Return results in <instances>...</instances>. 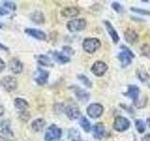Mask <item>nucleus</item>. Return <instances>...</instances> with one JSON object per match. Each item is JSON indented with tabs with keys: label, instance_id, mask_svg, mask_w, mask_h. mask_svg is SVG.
<instances>
[{
	"label": "nucleus",
	"instance_id": "nucleus-22",
	"mask_svg": "<svg viewBox=\"0 0 150 141\" xmlns=\"http://www.w3.org/2000/svg\"><path fill=\"white\" fill-rule=\"evenodd\" d=\"M30 19L34 23L38 24V25H41V24H43L45 22L44 15H43V13H42L41 11L33 12L32 14H30Z\"/></svg>",
	"mask_w": 150,
	"mask_h": 141
},
{
	"label": "nucleus",
	"instance_id": "nucleus-38",
	"mask_svg": "<svg viewBox=\"0 0 150 141\" xmlns=\"http://www.w3.org/2000/svg\"><path fill=\"white\" fill-rule=\"evenodd\" d=\"M142 141H150V134L145 135L144 137L142 138Z\"/></svg>",
	"mask_w": 150,
	"mask_h": 141
},
{
	"label": "nucleus",
	"instance_id": "nucleus-24",
	"mask_svg": "<svg viewBox=\"0 0 150 141\" xmlns=\"http://www.w3.org/2000/svg\"><path fill=\"white\" fill-rule=\"evenodd\" d=\"M38 62H39L40 65L45 66V67H50V66H53L50 58H49V56H45V55H40L39 56H38Z\"/></svg>",
	"mask_w": 150,
	"mask_h": 141
},
{
	"label": "nucleus",
	"instance_id": "nucleus-19",
	"mask_svg": "<svg viewBox=\"0 0 150 141\" xmlns=\"http://www.w3.org/2000/svg\"><path fill=\"white\" fill-rule=\"evenodd\" d=\"M79 13H80L79 9L75 7L65 8L64 9H62V11H61V14H62L64 17H68V18L75 17V16H77Z\"/></svg>",
	"mask_w": 150,
	"mask_h": 141
},
{
	"label": "nucleus",
	"instance_id": "nucleus-34",
	"mask_svg": "<svg viewBox=\"0 0 150 141\" xmlns=\"http://www.w3.org/2000/svg\"><path fill=\"white\" fill-rule=\"evenodd\" d=\"M120 48H121L122 50H123L124 52H126V53H128L132 58H134V54L132 53V51H130L127 46H125V45H121V46H120Z\"/></svg>",
	"mask_w": 150,
	"mask_h": 141
},
{
	"label": "nucleus",
	"instance_id": "nucleus-10",
	"mask_svg": "<svg viewBox=\"0 0 150 141\" xmlns=\"http://www.w3.org/2000/svg\"><path fill=\"white\" fill-rule=\"evenodd\" d=\"M126 96L129 97L131 100L133 101L134 105H137V103L139 102L138 101V98H139V95H140V88L135 86V85H129V88H128V91L125 94Z\"/></svg>",
	"mask_w": 150,
	"mask_h": 141
},
{
	"label": "nucleus",
	"instance_id": "nucleus-29",
	"mask_svg": "<svg viewBox=\"0 0 150 141\" xmlns=\"http://www.w3.org/2000/svg\"><path fill=\"white\" fill-rule=\"evenodd\" d=\"M141 53L143 56L150 58V44H144L141 47Z\"/></svg>",
	"mask_w": 150,
	"mask_h": 141
},
{
	"label": "nucleus",
	"instance_id": "nucleus-3",
	"mask_svg": "<svg viewBox=\"0 0 150 141\" xmlns=\"http://www.w3.org/2000/svg\"><path fill=\"white\" fill-rule=\"evenodd\" d=\"M86 26V21L83 18L74 19L67 23V28L70 32H78L83 30Z\"/></svg>",
	"mask_w": 150,
	"mask_h": 141
},
{
	"label": "nucleus",
	"instance_id": "nucleus-35",
	"mask_svg": "<svg viewBox=\"0 0 150 141\" xmlns=\"http://www.w3.org/2000/svg\"><path fill=\"white\" fill-rule=\"evenodd\" d=\"M63 51L66 52V53H68L69 55H73L74 54V51L72 50L71 47H69V46H63Z\"/></svg>",
	"mask_w": 150,
	"mask_h": 141
},
{
	"label": "nucleus",
	"instance_id": "nucleus-17",
	"mask_svg": "<svg viewBox=\"0 0 150 141\" xmlns=\"http://www.w3.org/2000/svg\"><path fill=\"white\" fill-rule=\"evenodd\" d=\"M52 56H53L54 59L56 61V62H58L60 64H66L70 61V58L69 56H67L66 55L60 53V52H57V51H53L51 52Z\"/></svg>",
	"mask_w": 150,
	"mask_h": 141
},
{
	"label": "nucleus",
	"instance_id": "nucleus-26",
	"mask_svg": "<svg viewBox=\"0 0 150 141\" xmlns=\"http://www.w3.org/2000/svg\"><path fill=\"white\" fill-rule=\"evenodd\" d=\"M78 79L86 87H87V88H92V82L90 81V79H89L87 76H86V75H83V74H78Z\"/></svg>",
	"mask_w": 150,
	"mask_h": 141
},
{
	"label": "nucleus",
	"instance_id": "nucleus-36",
	"mask_svg": "<svg viewBox=\"0 0 150 141\" xmlns=\"http://www.w3.org/2000/svg\"><path fill=\"white\" fill-rule=\"evenodd\" d=\"M8 13H9V11H8V9H3L2 7H0V15L4 16V15H7V14H8Z\"/></svg>",
	"mask_w": 150,
	"mask_h": 141
},
{
	"label": "nucleus",
	"instance_id": "nucleus-20",
	"mask_svg": "<svg viewBox=\"0 0 150 141\" xmlns=\"http://www.w3.org/2000/svg\"><path fill=\"white\" fill-rule=\"evenodd\" d=\"M117 58H118V59L120 60L122 67H128V66L131 63V58H132L128 53H126L124 51H122L121 53H119L118 56H117Z\"/></svg>",
	"mask_w": 150,
	"mask_h": 141
},
{
	"label": "nucleus",
	"instance_id": "nucleus-9",
	"mask_svg": "<svg viewBox=\"0 0 150 141\" xmlns=\"http://www.w3.org/2000/svg\"><path fill=\"white\" fill-rule=\"evenodd\" d=\"M65 113L67 117L69 120H77L81 116V112H80V109L78 108V106H76L75 105H70L69 106H67L65 108Z\"/></svg>",
	"mask_w": 150,
	"mask_h": 141
},
{
	"label": "nucleus",
	"instance_id": "nucleus-40",
	"mask_svg": "<svg viewBox=\"0 0 150 141\" xmlns=\"http://www.w3.org/2000/svg\"><path fill=\"white\" fill-rule=\"evenodd\" d=\"M0 50H4V51H8V49L7 48V47L6 46H5V45H3L2 43H0Z\"/></svg>",
	"mask_w": 150,
	"mask_h": 141
},
{
	"label": "nucleus",
	"instance_id": "nucleus-30",
	"mask_svg": "<svg viewBox=\"0 0 150 141\" xmlns=\"http://www.w3.org/2000/svg\"><path fill=\"white\" fill-rule=\"evenodd\" d=\"M2 4H3V6H4V7H6V8L9 9V11H16V9H17L16 4L14 3V2H11V1H4Z\"/></svg>",
	"mask_w": 150,
	"mask_h": 141
},
{
	"label": "nucleus",
	"instance_id": "nucleus-5",
	"mask_svg": "<svg viewBox=\"0 0 150 141\" xmlns=\"http://www.w3.org/2000/svg\"><path fill=\"white\" fill-rule=\"evenodd\" d=\"M87 115L92 118V119H97V118H100L102 113H103V106L100 103H91L90 105H88L87 109H86Z\"/></svg>",
	"mask_w": 150,
	"mask_h": 141
},
{
	"label": "nucleus",
	"instance_id": "nucleus-27",
	"mask_svg": "<svg viewBox=\"0 0 150 141\" xmlns=\"http://www.w3.org/2000/svg\"><path fill=\"white\" fill-rule=\"evenodd\" d=\"M135 127L136 129H137L138 133L142 134L145 131V123L143 120H137L135 121Z\"/></svg>",
	"mask_w": 150,
	"mask_h": 141
},
{
	"label": "nucleus",
	"instance_id": "nucleus-18",
	"mask_svg": "<svg viewBox=\"0 0 150 141\" xmlns=\"http://www.w3.org/2000/svg\"><path fill=\"white\" fill-rule=\"evenodd\" d=\"M104 24L106 26V29H107L108 33H109V35L111 36L112 41H114L115 43H117V42L119 41V36H118V34H117L116 30L114 28V26H112V24L110 22L105 21Z\"/></svg>",
	"mask_w": 150,
	"mask_h": 141
},
{
	"label": "nucleus",
	"instance_id": "nucleus-8",
	"mask_svg": "<svg viewBox=\"0 0 150 141\" xmlns=\"http://www.w3.org/2000/svg\"><path fill=\"white\" fill-rule=\"evenodd\" d=\"M35 81L40 85V86H43L48 81V77H49V73L45 70H42L40 68H38L37 72L35 73Z\"/></svg>",
	"mask_w": 150,
	"mask_h": 141
},
{
	"label": "nucleus",
	"instance_id": "nucleus-42",
	"mask_svg": "<svg viewBox=\"0 0 150 141\" xmlns=\"http://www.w3.org/2000/svg\"><path fill=\"white\" fill-rule=\"evenodd\" d=\"M131 19H132V20H137V19H139V18H136V17H131ZM139 21V20H138ZM140 21L141 22H144V20H141V19H140Z\"/></svg>",
	"mask_w": 150,
	"mask_h": 141
},
{
	"label": "nucleus",
	"instance_id": "nucleus-44",
	"mask_svg": "<svg viewBox=\"0 0 150 141\" xmlns=\"http://www.w3.org/2000/svg\"><path fill=\"white\" fill-rule=\"evenodd\" d=\"M2 27V25H1V24H0V28H1Z\"/></svg>",
	"mask_w": 150,
	"mask_h": 141
},
{
	"label": "nucleus",
	"instance_id": "nucleus-1",
	"mask_svg": "<svg viewBox=\"0 0 150 141\" xmlns=\"http://www.w3.org/2000/svg\"><path fill=\"white\" fill-rule=\"evenodd\" d=\"M101 45L100 41L96 38H86L83 42V50L89 54H93L100 48Z\"/></svg>",
	"mask_w": 150,
	"mask_h": 141
},
{
	"label": "nucleus",
	"instance_id": "nucleus-2",
	"mask_svg": "<svg viewBox=\"0 0 150 141\" xmlns=\"http://www.w3.org/2000/svg\"><path fill=\"white\" fill-rule=\"evenodd\" d=\"M62 136V130L57 125L51 124L46 130L45 133V141H54L58 140Z\"/></svg>",
	"mask_w": 150,
	"mask_h": 141
},
{
	"label": "nucleus",
	"instance_id": "nucleus-33",
	"mask_svg": "<svg viewBox=\"0 0 150 141\" xmlns=\"http://www.w3.org/2000/svg\"><path fill=\"white\" fill-rule=\"evenodd\" d=\"M20 119L23 121H27L30 119V114L27 111H23L20 113Z\"/></svg>",
	"mask_w": 150,
	"mask_h": 141
},
{
	"label": "nucleus",
	"instance_id": "nucleus-43",
	"mask_svg": "<svg viewBox=\"0 0 150 141\" xmlns=\"http://www.w3.org/2000/svg\"><path fill=\"white\" fill-rule=\"evenodd\" d=\"M72 141H82V140L79 138V139H75V140H72Z\"/></svg>",
	"mask_w": 150,
	"mask_h": 141
},
{
	"label": "nucleus",
	"instance_id": "nucleus-32",
	"mask_svg": "<svg viewBox=\"0 0 150 141\" xmlns=\"http://www.w3.org/2000/svg\"><path fill=\"white\" fill-rule=\"evenodd\" d=\"M112 9H114L116 12L120 13V12L123 11V7H122L121 4L118 3V2H114V3L112 4Z\"/></svg>",
	"mask_w": 150,
	"mask_h": 141
},
{
	"label": "nucleus",
	"instance_id": "nucleus-16",
	"mask_svg": "<svg viewBox=\"0 0 150 141\" xmlns=\"http://www.w3.org/2000/svg\"><path fill=\"white\" fill-rule=\"evenodd\" d=\"M0 131H1V133L4 135L11 136V137L13 136L12 130L11 128V121L8 120H5L1 122V124H0Z\"/></svg>",
	"mask_w": 150,
	"mask_h": 141
},
{
	"label": "nucleus",
	"instance_id": "nucleus-12",
	"mask_svg": "<svg viewBox=\"0 0 150 141\" xmlns=\"http://www.w3.org/2000/svg\"><path fill=\"white\" fill-rule=\"evenodd\" d=\"M105 135V126L102 122H98L93 126V136L98 140H100Z\"/></svg>",
	"mask_w": 150,
	"mask_h": 141
},
{
	"label": "nucleus",
	"instance_id": "nucleus-39",
	"mask_svg": "<svg viewBox=\"0 0 150 141\" xmlns=\"http://www.w3.org/2000/svg\"><path fill=\"white\" fill-rule=\"evenodd\" d=\"M5 112V109H4V106H2L1 105H0V117H1Z\"/></svg>",
	"mask_w": 150,
	"mask_h": 141
},
{
	"label": "nucleus",
	"instance_id": "nucleus-25",
	"mask_svg": "<svg viewBox=\"0 0 150 141\" xmlns=\"http://www.w3.org/2000/svg\"><path fill=\"white\" fill-rule=\"evenodd\" d=\"M80 125L83 129L84 132L86 133H89L91 130V124H90V121H89L86 117H81L80 118Z\"/></svg>",
	"mask_w": 150,
	"mask_h": 141
},
{
	"label": "nucleus",
	"instance_id": "nucleus-6",
	"mask_svg": "<svg viewBox=\"0 0 150 141\" xmlns=\"http://www.w3.org/2000/svg\"><path fill=\"white\" fill-rule=\"evenodd\" d=\"M1 85L7 91H12L17 88L18 83L15 77L11 76V75H7V76H4L2 78Z\"/></svg>",
	"mask_w": 150,
	"mask_h": 141
},
{
	"label": "nucleus",
	"instance_id": "nucleus-37",
	"mask_svg": "<svg viewBox=\"0 0 150 141\" xmlns=\"http://www.w3.org/2000/svg\"><path fill=\"white\" fill-rule=\"evenodd\" d=\"M5 67H6V64H5L4 61L0 58V72H2V70L5 69Z\"/></svg>",
	"mask_w": 150,
	"mask_h": 141
},
{
	"label": "nucleus",
	"instance_id": "nucleus-4",
	"mask_svg": "<svg viewBox=\"0 0 150 141\" xmlns=\"http://www.w3.org/2000/svg\"><path fill=\"white\" fill-rule=\"evenodd\" d=\"M130 126L129 120L124 117H116L114 122V129L117 132H124Z\"/></svg>",
	"mask_w": 150,
	"mask_h": 141
},
{
	"label": "nucleus",
	"instance_id": "nucleus-15",
	"mask_svg": "<svg viewBox=\"0 0 150 141\" xmlns=\"http://www.w3.org/2000/svg\"><path fill=\"white\" fill-rule=\"evenodd\" d=\"M124 38H125V40L129 42V43H134V42H136V41H138L139 35H138V33L136 32L135 30L129 28V29H127L125 31Z\"/></svg>",
	"mask_w": 150,
	"mask_h": 141
},
{
	"label": "nucleus",
	"instance_id": "nucleus-21",
	"mask_svg": "<svg viewBox=\"0 0 150 141\" xmlns=\"http://www.w3.org/2000/svg\"><path fill=\"white\" fill-rule=\"evenodd\" d=\"M14 105H15V107L17 108V109L20 110L21 112L26 111L28 106H29L28 103L23 98H16L15 100H14Z\"/></svg>",
	"mask_w": 150,
	"mask_h": 141
},
{
	"label": "nucleus",
	"instance_id": "nucleus-23",
	"mask_svg": "<svg viewBox=\"0 0 150 141\" xmlns=\"http://www.w3.org/2000/svg\"><path fill=\"white\" fill-rule=\"evenodd\" d=\"M45 124H46V122L43 119H37L32 122L31 127L35 132H41L43 130Z\"/></svg>",
	"mask_w": 150,
	"mask_h": 141
},
{
	"label": "nucleus",
	"instance_id": "nucleus-7",
	"mask_svg": "<svg viewBox=\"0 0 150 141\" xmlns=\"http://www.w3.org/2000/svg\"><path fill=\"white\" fill-rule=\"evenodd\" d=\"M108 70V66L103 61H96L91 67V72L96 76H102Z\"/></svg>",
	"mask_w": 150,
	"mask_h": 141
},
{
	"label": "nucleus",
	"instance_id": "nucleus-11",
	"mask_svg": "<svg viewBox=\"0 0 150 141\" xmlns=\"http://www.w3.org/2000/svg\"><path fill=\"white\" fill-rule=\"evenodd\" d=\"M71 88L73 89L75 96H76V98L80 102L86 103V102H87L89 100V97H90V96H89V93L86 92L84 89L79 88V87H76V86H73Z\"/></svg>",
	"mask_w": 150,
	"mask_h": 141
},
{
	"label": "nucleus",
	"instance_id": "nucleus-13",
	"mask_svg": "<svg viewBox=\"0 0 150 141\" xmlns=\"http://www.w3.org/2000/svg\"><path fill=\"white\" fill-rule=\"evenodd\" d=\"M8 67H9V70H11L13 73L17 74V73H21L23 72V63L19 59L12 58V59L9 60Z\"/></svg>",
	"mask_w": 150,
	"mask_h": 141
},
{
	"label": "nucleus",
	"instance_id": "nucleus-28",
	"mask_svg": "<svg viewBox=\"0 0 150 141\" xmlns=\"http://www.w3.org/2000/svg\"><path fill=\"white\" fill-rule=\"evenodd\" d=\"M136 74H137L138 78H139L142 82L147 81L148 78H149V75H148V73H147L146 72H145V70H137V72H136Z\"/></svg>",
	"mask_w": 150,
	"mask_h": 141
},
{
	"label": "nucleus",
	"instance_id": "nucleus-14",
	"mask_svg": "<svg viewBox=\"0 0 150 141\" xmlns=\"http://www.w3.org/2000/svg\"><path fill=\"white\" fill-rule=\"evenodd\" d=\"M25 32L27 35H29L33 38L40 41H45L46 40V34L40 29H35V28H26Z\"/></svg>",
	"mask_w": 150,
	"mask_h": 141
},
{
	"label": "nucleus",
	"instance_id": "nucleus-41",
	"mask_svg": "<svg viewBox=\"0 0 150 141\" xmlns=\"http://www.w3.org/2000/svg\"><path fill=\"white\" fill-rule=\"evenodd\" d=\"M0 141H7V139L5 138V137H3V136L0 135Z\"/></svg>",
	"mask_w": 150,
	"mask_h": 141
},
{
	"label": "nucleus",
	"instance_id": "nucleus-31",
	"mask_svg": "<svg viewBox=\"0 0 150 141\" xmlns=\"http://www.w3.org/2000/svg\"><path fill=\"white\" fill-rule=\"evenodd\" d=\"M130 11L136 13H139V14H143V15H150V11H146V9H138V8H130Z\"/></svg>",
	"mask_w": 150,
	"mask_h": 141
}]
</instances>
